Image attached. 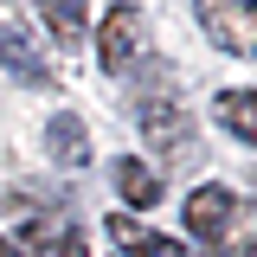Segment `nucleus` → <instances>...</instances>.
<instances>
[{
	"label": "nucleus",
	"mask_w": 257,
	"mask_h": 257,
	"mask_svg": "<svg viewBox=\"0 0 257 257\" xmlns=\"http://www.w3.org/2000/svg\"><path fill=\"white\" fill-rule=\"evenodd\" d=\"M116 193H122V206H161V174L148 167V161H135V155H122L116 161Z\"/></svg>",
	"instance_id": "6"
},
{
	"label": "nucleus",
	"mask_w": 257,
	"mask_h": 257,
	"mask_svg": "<svg viewBox=\"0 0 257 257\" xmlns=\"http://www.w3.org/2000/svg\"><path fill=\"white\" fill-rule=\"evenodd\" d=\"M135 122H142V135L155 142V155L187 161V148H193V122H187V109H180V103H167V96H142V103H135Z\"/></svg>",
	"instance_id": "4"
},
{
	"label": "nucleus",
	"mask_w": 257,
	"mask_h": 257,
	"mask_svg": "<svg viewBox=\"0 0 257 257\" xmlns=\"http://www.w3.org/2000/svg\"><path fill=\"white\" fill-rule=\"evenodd\" d=\"M45 26L58 45H84V26H90V0H39Z\"/></svg>",
	"instance_id": "9"
},
{
	"label": "nucleus",
	"mask_w": 257,
	"mask_h": 257,
	"mask_svg": "<svg viewBox=\"0 0 257 257\" xmlns=\"http://www.w3.org/2000/svg\"><path fill=\"white\" fill-rule=\"evenodd\" d=\"M219 122L251 148V142H257V96H251V90H225V96H219Z\"/></svg>",
	"instance_id": "10"
},
{
	"label": "nucleus",
	"mask_w": 257,
	"mask_h": 257,
	"mask_svg": "<svg viewBox=\"0 0 257 257\" xmlns=\"http://www.w3.org/2000/svg\"><path fill=\"white\" fill-rule=\"evenodd\" d=\"M109 231H116V244H122L128 257H193L187 244H174V238H161V231H142L135 219H109Z\"/></svg>",
	"instance_id": "8"
},
{
	"label": "nucleus",
	"mask_w": 257,
	"mask_h": 257,
	"mask_svg": "<svg viewBox=\"0 0 257 257\" xmlns=\"http://www.w3.org/2000/svg\"><path fill=\"white\" fill-rule=\"evenodd\" d=\"M0 257H20V244H13V238H0Z\"/></svg>",
	"instance_id": "12"
},
{
	"label": "nucleus",
	"mask_w": 257,
	"mask_h": 257,
	"mask_svg": "<svg viewBox=\"0 0 257 257\" xmlns=\"http://www.w3.org/2000/svg\"><path fill=\"white\" fill-rule=\"evenodd\" d=\"M206 39L231 58H257V0H199Z\"/></svg>",
	"instance_id": "3"
},
{
	"label": "nucleus",
	"mask_w": 257,
	"mask_h": 257,
	"mask_svg": "<svg viewBox=\"0 0 257 257\" xmlns=\"http://www.w3.org/2000/svg\"><path fill=\"white\" fill-rule=\"evenodd\" d=\"M45 142H52V161H64V167H84V161H90V128L77 122L71 109H58V116H52Z\"/></svg>",
	"instance_id": "7"
},
{
	"label": "nucleus",
	"mask_w": 257,
	"mask_h": 257,
	"mask_svg": "<svg viewBox=\"0 0 257 257\" xmlns=\"http://www.w3.org/2000/svg\"><path fill=\"white\" fill-rule=\"evenodd\" d=\"M0 71H13L20 84H52V71L39 58V45L26 39V26H13V20H0Z\"/></svg>",
	"instance_id": "5"
},
{
	"label": "nucleus",
	"mask_w": 257,
	"mask_h": 257,
	"mask_svg": "<svg viewBox=\"0 0 257 257\" xmlns=\"http://www.w3.org/2000/svg\"><path fill=\"white\" fill-rule=\"evenodd\" d=\"M180 212H187V231L212 257H251V244H257V206H244L231 187H193Z\"/></svg>",
	"instance_id": "1"
},
{
	"label": "nucleus",
	"mask_w": 257,
	"mask_h": 257,
	"mask_svg": "<svg viewBox=\"0 0 257 257\" xmlns=\"http://www.w3.org/2000/svg\"><path fill=\"white\" fill-rule=\"evenodd\" d=\"M52 257H90V238H84L77 225H64V231H58V251H52Z\"/></svg>",
	"instance_id": "11"
},
{
	"label": "nucleus",
	"mask_w": 257,
	"mask_h": 257,
	"mask_svg": "<svg viewBox=\"0 0 257 257\" xmlns=\"http://www.w3.org/2000/svg\"><path fill=\"white\" fill-rule=\"evenodd\" d=\"M148 52V20H142V7L135 0H116L109 13H103V32H96V64L109 71V77H122L135 71Z\"/></svg>",
	"instance_id": "2"
}]
</instances>
